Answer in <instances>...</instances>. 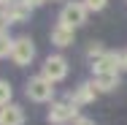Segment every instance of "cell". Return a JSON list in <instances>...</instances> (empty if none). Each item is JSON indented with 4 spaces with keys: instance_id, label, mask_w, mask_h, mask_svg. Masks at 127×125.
Here are the masks:
<instances>
[{
    "instance_id": "cell-1",
    "label": "cell",
    "mask_w": 127,
    "mask_h": 125,
    "mask_svg": "<svg viewBox=\"0 0 127 125\" xmlns=\"http://www.w3.org/2000/svg\"><path fill=\"white\" fill-rule=\"evenodd\" d=\"M76 120H78V109L70 103V101H57V103H51V109H49V123L65 125V123H76Z\"/></svg>"
},
{
    "instance_id": "cell-2",
    "label": "cell",
    "mask_w": 127,
    "mask_h": 125,
    "mask_svg": "<svg viewBox=\"0 0 127 125\" xmlns=\"http://www.w3.org/2000/svg\"><path fill=\"white\" fill-rule=\"evenodd\" d=\"M87 22V5L84 3H68L62 11H60V25H65V27H78V25H84Z\"/></svg>"
},
{
    "instance_id": "cell-3",
    "label": "cell",
    "mask_w": 127,
    "mask_h": 125,
    "mask_svg": "<svg viewBox=\"0 0 127 125\" xmlns=\"http://www.w3.org/2000/svg\"><path fill=\"white\" fill-rule=\"evenodd\" d=\"M51 95H54V87L46 76H35V79L27 82V98L30 101L43 103V101H51Z\"/></svg>"
},
{
    "instance_id": "cell-4",
    "label": "cell",
    "mask_w": 127,
    "mask_h": 125,
    "mask_svg": "<svg viewBox=\"0 0 127 125\" xmlns=\"http://www.w3.org/2000/svg\"><path fill=\"white\" fill-rule=\"evenodd\" d=\"M51 84L54 82H62L65 76H68V60L65 57H60V54H51V57H46V63H43V74Z\"/></svg>"
},
{
    "instance_id": "cell-5",
    "label": "cell",
    "mask_w": 127,
    "mask_h": 125,
    "mask_svg": "<svg viewBox=\"0 0 127 125\" xmlns=\"http://www.w3.org/2000/svg\"><path fill=\"white\" fill-rule=\"evenodd\" d=\"M32 57H35L32 41H30V38H16V41H14V54H11V60H14L16 65H30Z\"/></svg>"
},
{
    "instance_id": "cell-6",
    "label": "cell",
    "mask_w": 127,
    "mask_h": 125,
    "mask_svg": "<svg viewBox=\"0 0 127 125\" xmlns=\"http://www.w3.org/2000/svg\"><path fill=\"white\" fill-rule=\"evenodd\" d=\"M92 68H95V76H100V74H116V71L122 68V57H119L116 52H105V54H100V57L92 63Z\"/></svg>"
},
{
    "instance_id": "cell-7",
    "label": "cell",
    "mask_w": 127,
    "mask_h": 125,
    "mask_svg": "<svg viewBox=\"0 0 127 125\" xmlns=\"http://www.w3.org/2000/svg\"><path fill=\"white\" fill-rule=\"evenodd\" d=\"M30 11H32V5H30L27 0H14L11 5L3 8L8 25H11V22H27V19H30Z\"/></svg>"
},
{
    "instance_id": "cell-8",
    "label": "cell",
    "mask_w": 127,
    "mask_h": 125,
    "mask_svg": "<svg viewBox=\"0 0 127 125\" xmlns=\"http://www.w3.org/2000/svg\"><path fill=\"white\" fill-rule=\"evenodd\" d=\"M97 95V87H95V82H87V84H81L76 87V93H70L68 101L73 103V106H81V103H89V101H95Z\"/></svg>"
},
{
    "instance_id": "cell-9",
    "label": "cell",
    "mask_w": 127,
    "mask_h": 125,
    "mask_svg": "<svg viewBox=\"0 0 127 125\" xmlns=\"http://www.w3.org/2000/svg\"><path fill=\"white\" fill-rule=\"evenodd\" d=\"M0 125H25V112L16 103H8L0 109Z\"/></svg>"
},
{
    "instance_id": "cell-10",
    "label": "cell",
    "mask_w": 127,
    "mask_h": 125,
    "mask_svg": "<svg viewBox=\"0 0 127 125\" xmlns=\"http://www.w3.org/2000/svg\"><path fill=\"white\" fill-rule=\"evenodd\" d=\"M51 44L54 46H70L73 44V30L65 27V25H57L51 30Z\"/></svg>"
},
{
    "instance_id": "cell-11",
    "label": "cell",
    "mask_w": 127,
    "mask_h": 125,
    "mask_svg": "<svg viewBox=\"0 0 127 125\" xmlns=\"http://www.w3.org/2000/svg\"><path fill=\"white\" fill-rule=\"evenodd\" d=\"M95 87H97L100 93L116 90V87H119V74H100V76H95Z\"/></svg>"
},
{
    "instance_id": "cell-12",
    "label": "cell",
    "mask_w": 127,
    "mask_h": 125,
    "mask_svg": "<svg viewBox=\"0 0 127 125\" xmlns=\"http://www.w3.org/2000/svg\"><path fill=\"white\" fill-rule=\"evenodd\" d=\"M8 103H11V84L0 79V109L8 106Z\"/></svg>"
},
{
    "instance_id": "cell-13",
    "label": "cell",
    "mask_w": 127,
    "mask_h": 125,
    "mask_svg": "<svg viewBox=\"0 0 127 125\" xmlns=\"http://www.w3.org/2000/svg\"><path fill=\"white\" fill-rule=\"evenodd\" d=\"M14 54V41L8 35H0V57H11Z\"/></svg>"
},
{
    "instance_id": "cell-14",
    "label": "cell",
    "mask_w": 127,
    "mask_h": 125,
    "mask_svg": "<svg viewBox=\"0 0 127 125\" xmlns=\"http://www.w3.org/2000/svg\"><path fill=\"white\" fill-rule=\"evenodd\" d=\"M84 5H87V11H103L108 5V0H84Z\"/></svg>"
},
{
    "instance_id": "cell-15",
    "label": "cell",
    "mask_w": 127,
    "mask_h": 125,
    "mask_svg": "<svg viewBox=\"0 0 127 125\" xmlns=\"http://www.w3.org/2000/svg\"><path fill=\"white\" fill-rule=\"evenodd\" d=\"M87 54L97 60L100 54H105V52H103V44H97V41H92V44H89V49H87Z\"/></svg>"
},
{
    "instance_id": "cell-16",
    "label": "cell",
    "mask_w": 127,
    "mask_h": 125,
    "mask_svg": "<svg viewBox=\"0 0 127 125\" xmlns=\"http://www.w3.org/2000/svg\"><path fill=\"white\" fill-rule=\"evenodd\" d=\"M5 30H8V19H5V14L0 11V35H5Z\"/></svg>"
},
{
    "instance_id": "cell-17",
    "label": "cell",
    "mask_w": 127,
    "mask_h": 125,
    "mask_svg": "<svg viewBox=\"0 0 127 125\" xmlns=\"http://www.w3.org/2000/svg\"><path fill=\"white\" fill-rule=\"evenodd\" d=\"M73 125H95V123H92L89 117H78V120H76V123H73Z\"/></svg>"
},
{
    "instance_id": "cell-18",
    "label": "cell",
    "mask_w": 127,
    "mask_h": 125,
    "mask_svg": "<svg viewBox=\"0 0 127 125\" xmlns=\"http://www.w3.org/2000/svg\"><path fill=\"white\" fill-rule=\"evenodd\" d=\"M119 57H122V68L127 71V52H119Z\"/></svg>"
},
{
    "instance_id": "cell-19",
    "label": "cell",
    "mask_w": 127,
    "mask_h": 125,
    "mask_svg": "<svg viewBox=\"0 0 127 125\" xmlns=\"http://www.w3.org/2000/svg\"><path fill=\"white\" fill-rule=\"evenodd\" d=\"M27 3H30V5H32V8H35V5H43V3H46V0H27Z\"/></svg>"
},
{
    "instance_id": "cell-20",
    "label": "cell",
    "mask_w": 127,
    "mask_h": 125,
    "mask_svg": "<svg viewBox=\"0 0 127 125\" xmlns=\"http://www.w3.org/2000/svg\"><path fill=\"white\" fill-rule=\"evenodd\" d=\"M14 0H0V8H5V5H11Z\"/></svg>"
}]
</instances>
